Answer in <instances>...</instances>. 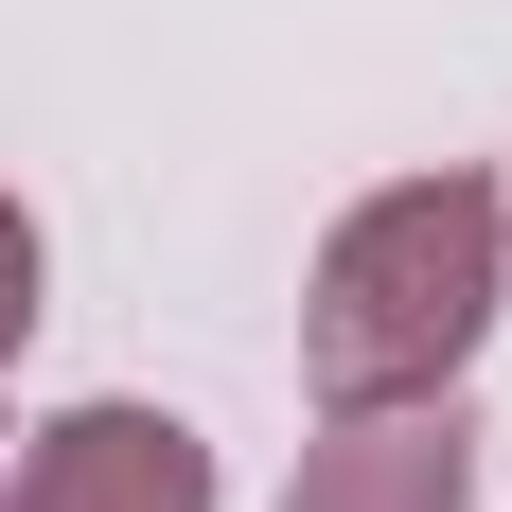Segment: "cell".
Returning a JSON list of instances; mask_svg holds the SVG:
<instances>
[{
    "mask_svg": "<svg viewBox=\"0 0 512 512\" xmlns=\"http://www.w3.org/2000/svg\"><path fill=\"white\" fill-rule=\"evenodd\" d=\"M512 318V195L477 159H424V177H371L301 265V389L318 407H407V389H460Z\"/></svg>",
    "mask_w": 512,
    "mask_h": 512,
    "instance_id": "cell-1",
    "label": "cell"
},
{
    "mask_svg": "<svg viewBox=\"0 0 512 512\" xmlns=\"http://www.w3.org/2000/svg\"><path fill=\"white\" fill-rule=\"evenodd\" d=\"M0 512H230V477H212V424L142 407V389H89L36 442H0Z\"/></svg>",
    "mask_w": 512,
    "mask_h": 512,
    "instance_id": "cell-2",
    "label": "cell"
},
{
    "mask_svg": "<svg viewBox=\"0 0 512 512\" xmlns=\"http://www.w3.org/2000/svg\"><path fill=\"white\" fill-rule=\"evenodd\" d=\"M477 407L460 389H407V407H318L301 477H283V512H477Z\"/></svg>",
    "mask_w": 512,
    "mask_h": 512,
    "instance_id": "cell-3",
    "label": "cell"
},
{
    "mask_svg": "<svg viewBox=\"0 0 512 512\" xmlns=\"http://www.w3.org/2000/svg\"><path fill=\"white\" fill-rule=\"evenodd\" d=\"M36 318H53V230H36V195L0 177V389H18V354H36Z\"/></svg>",
    "mask_w": 512,
    "mask_h": 512,
    "instance_id": "cell-4",
    "label": "cell"
}]
</instances>
